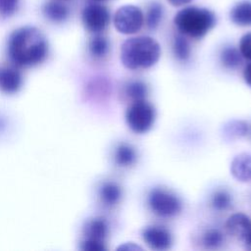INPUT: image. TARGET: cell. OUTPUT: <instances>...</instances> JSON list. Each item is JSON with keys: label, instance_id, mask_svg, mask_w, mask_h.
Segmentation results:
<instances>
[{"label": "cell", "instance_id": "obj_6", "mask_svg": "<svg viewBox=\"0 0 251 251\" xmlns=\"http://www.w3.org/2000/svg\"><path fill=\"white\" fill-rule=\"evenodd\" d=\"M144 23V16L140 8L126 5L117 10L114 16L116 29L124 34H133L139 31Z\"/></svg>", "mask_w": 251, "mask_h": 251}, {"label": "cell", "instance_id": "obj_3", "mask_svg": "<svg viewBox=\"0 0 251 251\" xmlns=\"http://www.w3.org/2000/svg\"><path fill=\"white\" fill-rule=\"evenodd\" d=\"M216 22V16L212 11L199 7H186L174 18L178 31L195 39L205 36L215 26Z\"/></svg>", "mask_w": 251, "mask_h": 251}, {"label": "cell", "instance_id": "obj_25", "mask_svg": "<svg viewBox=\"0 0 251 251\" xmlns=\"http://www.w3.org/2000/svg\"><path fill=\"white\" fill-rule=\"evenodd\" d=\"M20 0H0V15L10 17L18 10Z\"/></svg>", "mask_w": 251, "mask_h": 251}, {"label": "cell", "instance_id": "obj_14", "mask_svg": "<svg viewBox=\"0 0 251 251\" xmlns=\"http://www.w3.org/2000/svg\"><path fill=\"white\" fill-rule=\"evenodd\" d=\"M122 188L114 181H105L99 188V198L108 207L116 205L122 198Z\"/></svg>", "mask_w": 251, "mask_h": 251}, {"label": "cell", "instance_id": "obj_19", "mask_svg": "<svg viewBox=\"0 0 251 251\" xmlns=\"http://www.w3.org/2000/svg\"><path fill=\"white\" fill-rule=\"evenodd\" d=\"M220 58L223 66L227 69H235L242 62V55L240 54L239 50L232 46L224 48L221 52Z\"/></svg>", "mask_w": 251, "mask_h": 251}, {"label": "cell", "instance_id": "obj_20", "mask_svg": "<svg viewBox=\"0 0 251 251\" xmlns=\"http://www.w3.org/2000/svg\"><path fill=\"white\" fill-rule=\"evenodd\" d=\"M201 240L206 249H217L225 243V236L220 229L209 228L203 233Z\"/></svg>", "mask_w": 251, "mask_h": 251}, {"label": "cell", "instance_id": "obj_21", "mask_svg": "<svg viewBox=\"0 0 251 251\" xmlns=\"http://www.w3.org/2000/svg\"><path fill=\"white\" fill-rule=\"evenodd\" d=\"M173 52L176 58L179 61H186L190 57V44L183 34H178L175 37L173 43Z\"/></svg>", "mask_w": 251, "mask_h": 251}, {"label": "cell", "instance_id": "obj_11", "mask_svg": "<svg viewBox=\"0 0 251 251\" xmlns=\"http://www.w3.org/2000/svg\"><path fill=\"white\" fill-rule=\"evenodd\" d=\"M23 84V76L15 67L0 68V91L6 94H14Z\"/></svg>", "mask_w": 251, "mask_h": 251}, {"label": "cell", "instance_id": "obj_24", "mask_svg": "<svg viewBox=\"0 0 251 251\" xmlns=\"http://www.w3.org/2000/svg\"><path fill=\"white\" fill-rule=\"evenodd\" d=\"M211 204L215 210L225 211L231 206L232 197L228 191L225 189H220L213 194Z\"/></svg>", "mask_w": 251, "mask_h": 251}, {"label": "cell", "instance_id": "obj_27", "mask_svg": "<svg viewBox=\"0 0 251 251\" xmlns=\"http://www.w3.org/2000/svg\"><path fill=\"white\" fill-rule=\"evenodd\" d=\"M80 249L83 251H105L107 247L105 243L83 239L80 243Z\"/></svg>", "mask_w": 251, "mask_h": 251}, {"label": "cell", "instance_id": "obj_33", "mask_svg": "<svg viewBox=\"0 0 251 251\" xmlns=\"http://www.w3.org/2000/svg\"><path fill=\"white\" fill-rule=\"evenodd\" d=\"M58 1H64V0H58Z\"/></svg>", "mask_w": 251, "mask_h": 251}, {"label": "cell", "instance_id": "obj_31", "mask_svg": "<svg viewBox=\"0 0 251 251\" xmlns=\"http://www.w3.org/2000/svg\"><path fill=\"white\" fill-rule=\"evenodd\" d=\"M244 244L247 246V247H249V248H251V234L248 236V238L245 240V242H244Z\"/></svg>", "mask_w": 251, "mask_h": 251}, {"label": "cell", "instance_id": "obj_22", "mask_svg": "<svg viewBox=\"0 0 251 251\" xmlns=\"http://www.w3.org/2000/svg\"><path fill=\"white\" fill-rule=\"evenodd\" d=\"M126 94L132 100L146 99L148 94V87L145 82L141 80H132L126 85Z\"/></svg>", "mask_w": 251, "mask_h": 251}, {"label": "cell", "instance_id": "obj_30", "mask_svg": "<svg viewBox=\"0 0 251 251\" xmlns=\"http://www.w3.org/2000/svg\"><path fill=\"white\" fill-rule=\"evenodd\" d=\"M191 1H192V0H168V2H169L170 4H172L173 6H176V7L188 4V3L191 2Z\"/></svg>", "mask_w": 251, "mask_h": 251}, {"label": "cell", "instance_id": "obj_9", "mask_svg": "<svg viewBox=\"0 0 251 251\" xmlns=\"http://www.w3.org/2000/svg\"><path fill=\"white\" fill-rule=\"evenodd\" d=\"M226 228L231 236L244 243L251 234V219L243 213L233 214L227 219Z\"/></svg>", "mask_w": 251, "mask_h": 251}, {"label": "cell", "instance_id": "obj_15", "mask_svg": "<svg viewBox=\"0 0 251 251\" xmlns=\"http://www.w3.org/2000/svg\"><path fill=\"white\" fill-rule=\"evenodd\" d=\"M230 20L237 25H251V1H241L230 10Z\"/></svg>", "mask_w": 251, "mask_h": 251}, {"label": "cell", "instance_id": "obj_32", "mask_svg": "<svg viewBox=\"0 0 251 251\" xmlns=\"http://www.w3.org/2000/svg\"><path fill=\"white\" fill-rule=\"evenodd\" d=\"M92 1H95V2H101V1H105V0H92Z\"/></svg>", "mask_w": 251, "mask_h": 251}, {"label": "cell", "instance_id": "obj_2", "mask_svg": "<svg viewBox=\"0 0 251 251\" xmlns=\"http://www.w3.org/2000/svg\"><path fill=\"white\" fill-rule=\"evenodd\" d=\"M160 56V44L150 36L130 37L121 46V62L129 70L151 68L159 61Z\"/></svg>", "mask_w": 251, "mask_h": 251}, {"label": "cell", "instance_id": "obj_1", "mask_svg": "<svg viewBox=\"0 0 251 251\" xmlns=\"http://www.w3.org/2000/svg\"><path fill=\"white\" fill-rule=\"evenodd\" d=\"M7 53L15 67H33L42 63L47 57L48 41L35 26H22L10 34Z\"/></svg>", "mask_w": 251, "mask_h": 251}, {"label": "cell", "instance_id": "obj_4", "mask_svg": "<svg viewBox=\"0 0 251 251\" xmlns=\"http://www.w3.org/2000/svg\"><path fill=\"white\" fill-rule=\"evenodd\" d=\"M156 111L154 106L143 100L133 101L126 111V122L127 126L135 133H145L154 125Z\"/></svg>", "mask_w": 251, "mask_h": 251}, {"label": "cell", "instance_id": "obj_5", "mask_svg": "<svg viewBox=\"0 0 251 251\" xmlns=\"http://www.w3.org/2000/svg\"><path fill=\"white\" fill-rule=\"evenodd\" d=\"M147 203L150 210L162 218L175 217L182 210L180 199L175 193L161 187H155L150 190Z\"/></svg>", "mask_w": 251, "mask_h": 251}, {"label": "cell", "instance_id": "obj_10", "mask_svg": "<svg viewBox=\"0 0 251 251\" xmlns=\"http://www.w3.org/2000/svg\"><path fill=\"white\" fill-rule=\"evenodd\" d=\"M83 239L105 243L109 233V225L105 218L95 217L85 222L83 228Z\"/></svg>", "mask_w": 251, "mask_h": 251}, {"label": "cell", "instance_id": "obj_29", "mask_svg": "<svg viewBox=\"0 0 251 251\" xmlns=\"http://www.w3.org/2000/svg\"><path fill=\"white\" fill-rule=\"evenodd\" d=\"M243 78L245 82L251 87V63L248 64L243 71Z\"/></svg>", "mask_w": 251, "mask_h": 251}, {"label": "cell", "instance_id": "obj_12", "mask_svg": "<svg viewBox=\"0 0 251 251\" xmlns=\"http://www.w3.org/2000/svg\"><path fill=\"white\" fill-rule=\"evenodd\" d=\"M230 174L238 181H251V154H237L230 163Z\"/></svg>", "mask_w": 251, "mask_h": 251}, {"label": "cell", "instance_id": "obj_26", "mask_svg": "<svg viewBox=\"0 0 251 251\" xmlns=\"http://www.w3.org/2000/svg\"><path fill=\"white\" fill-rule=\"evenodd\" d=\"M238 50L243 58L251 61V32L245 33L240 38Z\"/></svg>", "mask_w": 251, "mask_h": 251}, {"label": "cell", "instance_id": "obj_7", "mask_svg": "<svg viewBox=\"0 0 251 251\" xmlns=\"http://www.w3.org/2000/svg\"><path fill=\"white\" fill-rule=\"evenodd\" d=\"M82 24L89 32L100 33L109 25L110 12L107 7L98 3L86 5L81 13Z\"/></svg>", "mask_w": 251, "mask_h": 251}, {"label": "cell", "instance_id": "obj_17", "mask_svg": "<svg viewBox=\"0 0 251 251\" xmlns=\"http://www.w3.org/2000/svg\"><path fill=\"white\" fill-rule=\"evenodd\" d=\"M248 131V126L245 122L239 120L229 121L224 125L222 133L226 140L232 141L243 137Z\"/></svg>", "mask_w": 251, "mask_h": 251}, {"label": "cell", "instance_id": "obj_18", "mask_svg": "<svg viewBox=\"0 0 251 251\" xmlns=\"http://www.w3.org/2000/svg\"><path fill=\"white\" fill-rule=\"evenodd\" d=\"M110 49V43L107 37L96 33L89 41L88 50L92 57L100 59L105 57Z\"/></svg>", "mask_w": 251, "mask_h": 251}, {"label": "cell", "instance_id": "obj_28", "mask_svg": "<svg viewBox=\"0 0 251 251\" xmlns=\"http://www.w3.org/2000/svg\"><path fill=\"white\" fill-rule=\"evenodd\" d=\"M117 250H133L134 251V250H142V248L133 242H126L120 245L117 248Z\"/></svg>", "mask_w": 251, "mask_h": 251}, {"label": "cell", "instance_id": "obj_16", "mask_svg": "<svg viewBox=\"0 0 251 251\" xmlns=\"http://www.w3.org/2000/svg\"><path fill=\"white\" fill-rule=\"evenodd\" d=\"M115 163L120 167H129L136 162L137 155L135 149L127 143L118 145L114 155Z\"/></svg>", "mask_w": 251, "mask_h": 251}, {"label": "cell", "instance_id": "obj_8", "mask_svg": "<svg viewBox=\"0 0 251 251\" xmlns=\"http://www.w3.org/2000/svg\"><path fill=\"white\" fill-rule=\"evenodd\" d=\"M142 238L144 242L153 250H168L173 243L171 232L159 226H149L142 230Z\"/></svg>", "mask_w": 251, "mask_h": 251}, {"label": "cell", "instance_id": "obj_13", "mask_svg": "<svg viewBox=\"0 0 251 251\" xmlns=\"http://www.w3.org/2000/svg\"><path fill=\"white\" fill-rule=\"evenodd\" d=\"M42 13L44 17L56 24L65 22L70 16V9L67 5L63 4L58 0H54L48 3H45L42 7Z\"/></svg>", "mask_w": 251, "mask_h": 251}, {"label": "cell", "instance_id": "obj_23", "mask_svg": "<svg viewBox=\"0 0 251 251\" xmlns=\"http://www.w3.org/2000/svg\"><path fill=\"white\" fill-rule=\"evenodd\" d=\"M164 9L160 3L153 2L148 6L146 13V25L149 29H156L163 18Z\"/></svg>", "mask_w": 251, "mask_h": 251}]
</instances>
